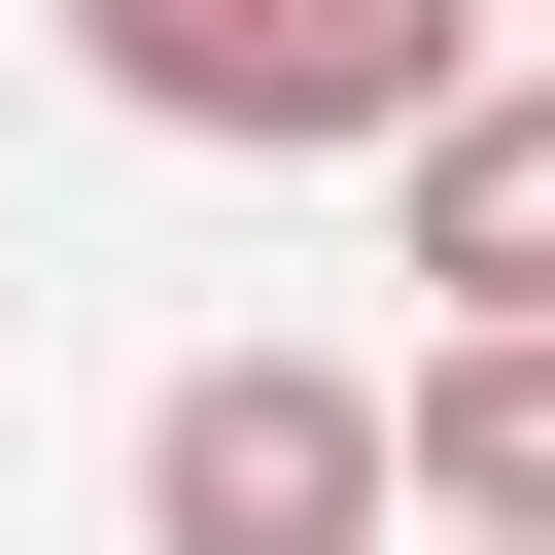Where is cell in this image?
<instances>
[{"label":"cell","instance_id":"6","mask_svg":"<svg viewBox=\"0 0 555 555\" xmlns=\"http://www.w3.org/2000/svg\"><path fill=\"white\" fill-rule=\"evenodd\" d=\"M451 555H486V520H451Z\"/></svg>","mask_w":555,"mask_h":555},{"label":"cell","instance_id":"5","mask_svg":"<svg viewBox=\"0 0 555 555\" xmlns=\"http://www.w3.org/2000/svg\"><path fill=\"white\" fill-rule=\"evenodd\" d=\"M0 312H35V278H0Z\"/></svg>","mask_w":555,"mask_h":555},{"label":"cell","instance_id":"1","mask_svg":"<svg viewBox=\"0 0 555 555\" xmlns=\"http://www.w3.org/2000/svg\"><path fill=\"white\" fill-rule=\"evenodd\" d=\"M139 139H416L486 104V0H69Z\"/></svg>","mask_w":555,"mask_h":555},{"label":"cell","instance_id":"4","mask_svg":"<svg viewBox=\"0 0 555 555\" xmlns=\"http://www.w3.org/2000/svg\"><path fill=\"white\" fill-rule=\"evenodd\" d=\"M416 520L555 555V312H451V347H416Z\"/></svg>","mask_w":555,"mask_h":555},{"label":"cell","instance_id":"2","mask_svg":"<svg viewBox=\"0 0 555 555\" xmlns=\"http://www.w3.org/2000/svg\"><path fill=\"white\" fill-rule=\"evenodd\" d=\"M416 520V382H312V347H208L139 416V555H382Z\"/></svg>","mask_w":555,"mask_h":555},{"label":"cell","instance_id":"3","mask_svg":"<svg viewBox=\"0 0 555 555\" xmlns=\"http://www.w3.org/2000/svg\"><path fill=\"white\" fill-rule=\"evenodd\" d=\"M382 173H416V278H451V312H555V69H486V104H416Z\"/></svg>","mask_w":555,"mask_h":555}]
</instances>
